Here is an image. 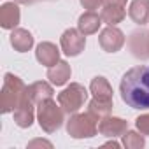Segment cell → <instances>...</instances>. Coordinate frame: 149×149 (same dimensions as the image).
Segmentation results:
<instances>
[{
    "instance_id": "1",
    "label": "cell",
    "mask_w": 149,
    "mask_h": 149,
    "mask_svg": "<svg viewBox=\"0 0 149 149\" xmlns=\"http://www.w3.org/2000/svg\"><path fill=\"white\" fill-rule=\"evenodd\" d=\"M121 98L133 109H149V67L130 68L119 84Z\"/></svg>"
},
{
    "instance_id": "2",
    "label": "cell",
    "mask_w": 149,
    "mask_h": 149,
    "mask_svg": "<svg viewBox=\"0 0 149 149\" xmlns=\"http://www.w3.org/2000/svg\"><path fill=\"white\" fill-rule=\"evenodd\" d=\"M26 86L25 83L13 76V74H6L4 77V84H2V93H0V105H2V112H13L21 100L26 97Z\"/></svg>"
},
{
    "instance_id": "3",
    "label": "cell",
    "mask_w": 149,
    "mask_h": 149,
    "mask_svg": "<svg viewBox=\"0 0 149 149\" xmlns=\"http://www.w3.org/2000/svg\"><path fill=\"white\" fill-rule=\"evenodd\" d=\"M63 109L61 105H56L54 100L47 98L44 102L39 104V111H37V118H39V125L46 133H53L56 132L61 123H63Z\"/></svg>"
},
{
    "instance_id": "4",
    "label": "cell",
    "mask_w": 149,
    "mask_h": 149,
    "mask_svg": "<svg viewBox=\"0 0 149 149\" xmlns=\"http://www.w3.org/2000/svg\"><path fill=\"white\" fill-rule=\"evenodd\" d=\"M98 118L91 114L90 111L84 114H74L68 123H67V132L74 139H84V137H93L98 132Z\"/></svg>"
},
{
    "instance_id": "5",
    "label": "cell",
    "mask_w": 149,
    "mask_h": 149,
    "mask_svg": "<svg viewBox=\"0 0 149 149\" xmlns=\"http://www.w3.org/2000/svg\"><path fill=\"white\" fill-rule=\"evenodd\" d=\"M86 98H88L86 88L83 84H79V83H72L70 86H67L58 95V104L61 105L65 114H76L84 105Z\"/></svg>"
},
{
    "instance_id": "6",
    "label": "cell",
    "mask_w": 149,
    "mask_h": 149,
    "mask_svg": "<svg viewBox=\"0 0 149 149\" xmlns=\"http://www.w3.org/2000/svg\"><path fill=\"white\" fill-rule=\"evenodd\" d=\"M61 49L67 56H77L83 49H84V44H86V39H84V33L77 28H68L63 32L61 35Z\"/></svg>"
},
{
    "instance_id": "7",
    "label": "cell",
    "mask_w": 149,
    "mask_h": 149,
    "mask_svg": "<svg viewBox=\"0 0 149 149\" xmlns=\"http://www.w3.org/2000/svg\"><path fill=\"white\" fill-rule=\"evenodd\" d=\"M98 42H100V46H102L104 51L116 53V51H119L125 46V35H123V32L119 28L109 25L107 28L102 30V33L98 37Z\"/></svg>"
},
{
    "instance_id": "8",
    "label": "cell",
    "mask_w": 149,
    "mask_h": 149,
    "mask_svg": "<svg viewBox=\"0 0 149 149\" xmlns=\"http://www.w3.org/2000/svg\"><path fill=\"white\" fill-rule=\"evenodd\" d=\"M98 132L104 135V137H121L128 132V123L121 118H102L100 123H98Z\"/></svg>"
},
{
    "instance_id": "9",
    "label": "cell",
    "mask_w": 149,
    "mask_h": 149,
    "mask_svg": "<svg viewBox=\"0 0 149 149\" xmlns=\"http://www.w3.org/2000/svg\"><path fill=\"white\" fill-rule=\"evenodd\" d=\"M13 112H14V121L18 126H21V128L32 126V123H33V102L28 98V93Z\"/></svg>"
},
{
    "instance_id": "10",
    "label": "cell",
    "mask_w": 149,
    "mask_h": 149,
    "mask_svg": "<svg viewBox=\"0 0 149 149\" xmlns=\"http://www.w3.org/2000/svg\"><path fill=\"white\" fill-rule=\"evenodd\" d=\"M35 56H37V60H39L42 65H46V67H53V65H56V63L60 61V51H58V47H56L54 44H51V42H40V44L37 46Z\"/></svg>"
},
{
    "instance_id": "11",
    "label": "cell",
    "mask_w": 149,
    "mask_h": 149,
    "mask_svg": "<svg viewBox=\"0 0 149 149\" xmlns=\"http://www.w3.org/2000/svg\"><path fill=\"white\" fill-rule=\"evenodd\" d=\"M147 39H149V33L146 32H133L130 35V40H128V46H130V51L135 58H149L147 54Z\"/></svg>"
},
{
    "instance_id": "12",
    "label": "cell",
    "mask_w": 149,
    "mask_h": 149,
    "mask_svg": "<svg viewBox=\"0 0 149 149\" xmlns=\"http://www.w3.org/2000/svg\"><path fill=\"white\" fill-rule=\"evenodd\" d=\"M19 23V9L14 2H7L0 7V25L6 30L14 28Z\"/></svg>"
},
{
    "instance_id": "13",
    "label": "cell",
    "mask_w": 149,
    "mask_h": 149,
    "mask_svg": "<svg viewBox=\"0 0 149 149\" xmlns=\"http://www.w3.org/2000/svg\"><path fill=\"white\" fill-rule=\"evenodd\" d=\"M47 79L56 86L65 84L70 79V65L67 61H58L56 65L49 67L47 68Z\"/></svg>"
},
{
    "instance_id": "14",
    "label": "cell",
    "mask_w": 149,
    "mask_h": 149,
    "mask_svg": "<svg viewBox=\"0 0 149 149\" xmlns=\"http://www.w3.org/2000/svg\"><path fill=\"white\" fill-rule=\"evenodd\" d=\"M100 25H102V16H98L95 11H88V13H84V14L79 18L77 28H79L84 35H91V33L98 32Z\"/></svg>"
},
{
    "instance_id": "15",
    "label": "cell",
    "mask_w": 149,
    "mask_h": 149,
    "mask_svg": "<svg viewBox=\"0 0 149 149\" xmlns=\"http://www.w3.org/2000/svg\"><path fill=\"white\" fill-rule=\"evenodd\" d=\"M26 93H28V98L33 104H40V102H44V100L53 97V88L47 83H44V81H37V83L28 86Z\"/></svg>"
},
{
    "instance_id": "16",
    "label": "cell",
    "mask_w": 149,
    "mask_h": 149,
    "mask_svg": "<svg viewBox=\"0 0 149 149\" xmlns=\"http://www.w3.org/2000/svg\"><path fill=\"white\" fill-rule=\"evenodd\" d=\"M11 44H13V47H14L16 51L25 53V51H28V49L33 46V37H32V33H30L28 30L16 28V30H13V33H11Z\"/></svg>"
},
{
    "instance_id": "17",
    "label": "cell",
    "mask_w": 149,
    "mask_h": 149,
    "mask_svg": "<svg viewBox=\"0 0 149 149\" xmlns=\"http://www.w3.org/2000/svg\"><path fill=\"white\" fill-rule=\"evenodd\" d=\"M128 14L137 25L147 23L149 21V0H133L128 9Z\"/></svg>"
},
{
    "instance_id": "18",
    "label": "cell",
    "mask_w": 149,
    "mask_h": 149,
    "mask_svg": "<svg viewBox=\"0 0 149 149\" xmlns=\"http://www.w3.org/2000/svg\"><path fill=\"white\" fill-rule=\"evenodd\" d=\"M100 16H102L104 23L114 26V25H118V23H121L125 19L126 11H125V7H118V6H104Z\"/></svg>"
},
{
    "instance_id": "19",
    "label": "cell",
    "mask_w": 149,
    "mask_h": 149,
    "mask_svg": "<svg viewBox=\"0 0 149 149\" xmlns=\"http://www.w3.org/2000/svg\"><path fill=\"white\" fill-rule=\"evenodd\" d=\"M88 111L91 114H95L98 119L100 118H105L112 111V98H95L93 97V100L88 105Z\"/></svg>"
},
{
    "instance_id": "20",
    "label": "cell",
    "mask_w": 149,
    "mask_h": 149,
    "mask_svg": "<svg viewBox=\"0 0 149 149\" xmlns=\"http://www.w3.org/2000/svg\"><path fill=\"white\" fill-rule=\"evenodd\" d=\"M95 98H112V88L105 77H95L90 86Z\"/></svg>"
},
{
    "instance_id": "21",
    "label": "cell",
    "mask_w": 149,
    "mask_h": 149,
    "mask_svg": "<svg viewBox=\"0 0 149 149\" xmlns=\"http://www.w3.org/2000/svg\"><path fill=\"white\" fill-rule=\"evenodd\" d=\"M144 144H146V140H144L142 133L139 135L137 132H126L123 135V146L126 149H140V147H144Z\"/></svg>"
},
{
    "instance_id": "22",
    "label": "cell",
    "mask_w": 149,
    "mask_h": 149,
    "mask_svg": "<svg viewBox=\"0 0 149 149\" xmlns=\"http://www.w3.org/2000/svg\"><path fill=\"white\" fill-rule=\"evenodd\" d=\"M135 126L142 135H149V114H142L135 119Z\"/></svg>"
},
{
    "instance_id": "23",
    "label": "cell",
    "mask_w": 149,
    "mask_h": 149,
    "mask_svg": "<svg viewBox=\"0 0 149 149\" xmlns=\"http://www.w3.org/2000/svg\"><path fill=\"white\" fill-rule=\"evenodd\" d=\"M102 2H104V0H81L83 7L88 9V11H97L102 6Z\"/></svg>"
},
{
    "instance_id": "24",
    "label": "cell",
    "mask_w": 149,
    "mask_h": 149,
    "mask_svg": "<svg viewBox=\"0 0 149 149\" xmlns=\"http://www.w3.org/2000/svg\"><path fill=\"white\" fill-rule=\"evenodd\" d=\"M104 6H118V7H126V0H104Z\"/></svg>"
},
{
    "instance_id": "25",
    "label": "cell",
    "mask_w": 149,
    "mask_h": 149,
    "mask_svg": "<svg viewBox=\"0 0 149 149\" xmlns=\"http://www.w3.org/2000/svg\"><path fill=\"white\" fill-rule=\"evenodd\" d=\"M14 2H18V4H26V6H28V4H33L35 0H14Z\"/></svg>"
},
{
    "instance_id": "26",
    "label": "cell",
    "mask_w": 149,
    "mask_h": 149,
    "mask_svg": "<svg viewBox=\"0 0 149 149\" xmlns=\"http://www.w3.org/2000/svg\"><path fill=\"white\" fill-rule=\"evenodd\" d=\"M105 146H112V147H119V144H118V142H114V140H112V142H107Z\"/></svg>"
},
{
    "instance_id": "27",
    "label": "cell",
    "mask_w": 149,
    "mask_h": 149,
    "mask_svg": "<svg viewBox=\"0 0 149 149\" xmlns=\"http://www.w3.org/2000/svg\"><path fill=\"white\" fill-rule=\"evenodd\" d=\"M147 54H149V39H147Z\"/></svg>"
}]
</instances>
